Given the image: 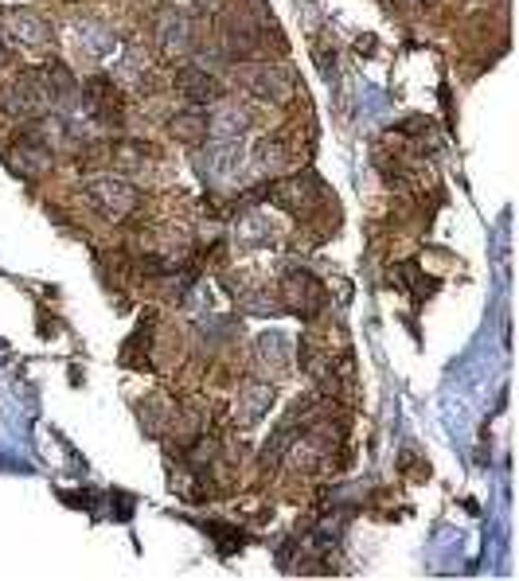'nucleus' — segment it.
Here are the masks:
<instances>
[{
    "mask_svg": "<svg viewBox=\"0 0 519 581\" xmlns=\"http://www.w3.org/2000/svg\"><path fill=\"white\" fill-rule=\"evenodd\" d=\"M86 196H90V203L102 215H110V219L137 207V191L129 184H122V180H90V184H86Z\"/></svg>",
    "mask_w": 519,
    "mask_h": 581,
    "instance_id": "f257e3e1",
    "label": "nucleus"
},
{
    "mask_svg": "<svg viewBox=\"0 0 519 581\" xmlns=\"http://www.w3.org/2000/svg\"><path fill=\"white\" fill-rule=\"evenodd\" d=\"M285 300H289V308H294V312L309 316V312H317L324 305V293H320V285L312 282L309 274H289L285 277Z\"/></svg>",
    "mask_w": 519,
    "mask_h": 581,
    "instance_id": "f03ea898",
    "label": "nucleus"
},
{
    "mask_svg": "<svg viewBox=\"0 0 519 581\" xmlns=\"http://www.w3.org/2000/svg\"><path fill=\"white\" fill-rule=\"evenodd\" d=\"M180 90L188 94V98H196V102H211V98H219V82L211 79V74H203V71H180Z\"/></svg>",
    "mask_w": 519,
    "mask_h": 581,
    "instance_id": "7ed1b4c3",
    "label": "nucleus"
},
{
    "mask_svg": "<svg viewBox=\"0 0 519 581\" xmlns=\"http://www.w3.org/2000/svg\"><path fill=\"white\" fill-rule=\"evenodd\" d=\"M168 129H172V137H176V141H200L203 133H208V117H203L200 110H188V114H176L168 122Z\"/></svg>",
    "mask_w": 519,
    "mask_h": 581,
    "instance_id": "20e7f679",
    "label": "nucleus"
}]
</instances>
